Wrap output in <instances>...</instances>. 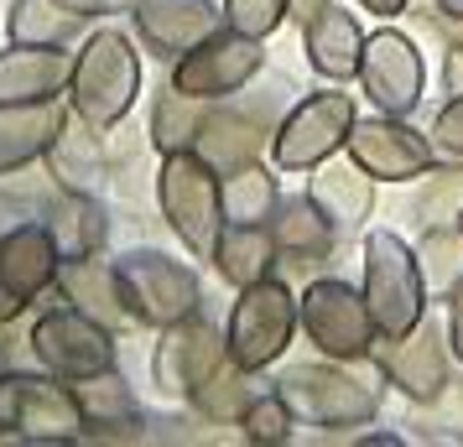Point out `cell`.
<instances>
[{
	"label": "cell",
	"mask_w": 463,
	"mask_h": 447,
	"mask_svg": "<svg viewBox=\"0 0 463 447\" xmlns=\"http://www.w3.org/2000/svg\"><path fill=\"white\" fill-rule=\"evenodd\" d=\"M156 209L167 229L183 239V250L198 260L213 256L224 235V172L213 167L203 151H172L156 167Z\"/></svg>",
	"instance_id": "obj_1"
},
{
	"label": "cell",
	"mask_w": 463,
	"mask_h": 447,
	"mask_svg": "<svg viewBox=\"0 0 463 447\" xmlns=\"http://www.w3.org/2000/svg\"><path fill=\"white\" fill-rule=\"evenodd\" d=\"M141 94V52L130 47V37L120 26H99L79 42L73 58V79H68V109H79L84 120H94L99 130L120 126Z\"/></svg>",
	"instance_id": "obj_2"
},
{
	"label": "cell",
	"mask_w": 463,
	"mask_h": 447,
	"mask_svg": "<svg viewBox=\"0 0 463 447\" xmlns=\"http://www.w3.org/2000/svg\"><path fill=\"white\" fill-rule=\"evenodd\" d=\"M276 390L281 401L292 405V416L302 426H323V432H338V426H364L380 411V385L375 375L364 380L359 369H349L344 359H313V364H287L276 375Z\"/></svg>",
	"instance_id": "obj_3"
},
{
	"label": "cell",
	"mask_w": 463,
	"mask_h": 447,
	"mask_svg": "<svg viewBox=\"0 0 463 447\" xmlns=\"http://www.w3.org/2000/svg\"><path fill=\"white\" fill-rule=\"evenodd\" d=\"M364 281L359 292L375 312V328L380 339H401L411 333L421 318H427V276H421V260H417V245H406L396 229H370L364 235Z\"/></svg>",
	"instance_id": "obj_4"
},
{
	"label": "cell",
	"mask_w": 463,
	"mask_h": 447,
	"mask_svg": "<svg viewBox=\"0 0 463 447\" xmlns=\"http://www.w3.org/2000/svg\"><path fill=\"white\" fill-rule=\"evenodd\" d=\"M302 328V297H297L287 281H255V286H240V297L230 307V322H224V343H230V359L240 369H271L281 364L287 343L297 339Z\"/></svg>",
	"instance_id": "obj_5"
},
{
	"label": "cell",
	"mask_w": 463,
	"mask_h": 447,
	"mask_svg": "<svg viewBox=\"0 0 463 447\" xmlns=\"http://www.w3.org/2000/svg\"><path fill=\"white\" fill-rule=\"evenodd\" d=\"M115 276H120V297L130 307V322L141 328H172V322L203 312V286L198 271L172 260L167 250H126L115 256Z\"/></svg>",
	"instance_id": "obj_6"
},
{
	"label": "cell",
	"mask_w": 463,
	"mask_h": 447,
	"mask_svg": "<svg viewBox=\"0 0 463 447\" xmlns=\"http://www.w3.org/2000/svg\"><path fill=\"white\" fill-rule=\"evenodd\" d=\"M0 437L22 442H79L89 437L84 411L73 401V385L58 375H22L0 369Z\"/></svg>",
	"instance_id": "obj_7"
},
{
	"label": "cell",
	"mask_w": 463,
	"mask_h": 447,
	"mask_svg": "<svg viewBox=\"0 0 463 447\" xmlns=\"http://www.w3.org/2000/svg\"><path fill=\"white\" fill-rule=\"evenodd\" d=\"M359 109H354V94L344 88H317L307 99H297L281 120H276V135H271V167L276 172H313L323 167L328 156L349 146V130H354Z\"/></svg>",
	"instance_id": "obj_8"
},
{
	"label": "cell",
	"mask_w": 463,
	"mask_h": 447,
	"mask_svg": "<svg viewBox=\"0 0 463 447\" xmlns=\"http://www.w3.org/2000/svg\"><path fill=\"white\" fill-rule=\"evenodd\" d=\"M302 333H307V343H313L317 354L344 359V364H364L385 343L364 292L338 276H317L302 292Z\"/></svg>",
	"instance_id": "obj_9"
},
{
	"label": "cell",
	"mask_w": 463,
	"mask_h": 447,
	"mask_svg": "<svg viewBox=\"0 0 463 447\" xmlns=\"http://www.w3.org/2000/svg\"><path fill=\"white\" fill-rule=\"evenodd\" d=\"M26 349L58 380H84V375L115 369V328L94 322L73 302H63V307H52V312H43V318L32 322Z\"/></svg>",
	"instance_id": "obj_10"
},
{
	"label": "cell",
	"mask_w": 463,
	"mask_h": 447,
	"mask_svg": "<svg viewBox=\"0 0 463 447\" xmlns=\"http://www.w3.org/2000/svg\"><path fill=\"white\" fill-rule=\"evenodd\" d=\"M266 68V47L250 32H234V26H219L209 42H198L193 52H183L172 63V84L193 94V99H230L250 84L255 73Z\"/></svg>",
	"instance_id": "obj_11"
},
{
	"label": "cell",
	"mask_w": 463,
	"mask_h": 447,
	"mask_svg": "<svg viewBox=\"0 0 463 447\" xmlns=\"http://www.w3.org/2000/svg\"><path fill=\"white\" fill-rule=\"evenodd\" d=\"M344 151H349L375 182H417V177H427L432 162H438L432 135H421V130L411 126V115H385V109L370 115V120H354Z\"/></svg>",
	"instance_id": "obj_12"
},
{
	"label": "cell",
	"mask_w": 463,
	"mask_h": 447,
	"mask_svg": "<svg viewBox=\"0 0 463 447\" xmlns=\"http://www.w3.org/2000/svg\"><path fill=\"white\" fill-rule=\"evenodd\" d=\"M380 375L396 385L406 401H417V405L442 401L448 385H453V343H448V328L438 318H421L411 333L385 339Z\"/></svg>",
	"instance_id": "obj_13"
},
{
	"label": "cell",
	"mask_w": 463,
	"mask_h": 447,
	"mask_svg": "<svg viewBox=\"0 0 463 447\" xmlns=\"http://www.w3.org/2000/svg\"><path fill=\"white\" fill-rule=\"evenodd\" d=\"M224 359H230L224 333H219L203 312H193V318L162 328V343H156V354H151V380H156V390H162L167 401H188Z\"/></svg>",
	"instance_id": "obj_14"
},
{
	"label": "cell",
	"mask_w": 463,
	"mask_h": 447,
	"mask_svg": "<svg viewBox=\"0 0 463 447\" xmlns=\"http://www.w3.org/2000/svg\"><path fill=\"white\" fill-rule=\"evenodd\" d=\"M63 256L47 224H16L0 235V322H16L32 302L58 286Z\"/></svg>",
	"instance_id": "obj_15"
},
{
	"label": "cell",
	"mask_w": 463,
	"mask_h": 447,
	"mask_svg": "<svg viewBox=\"0 0 463 447\" xmlns=\"http://www.w3.org/2000/svg\"><path fill=\"white\" fill-rule=\"evenodd\" d=\"M421 84H427V68H421L417 42L396 32V26H380L364 42V63H359V88L364 99L385 115H417L421 105Z\"/></svg>",
	"instance_id": "obj_16"
},
{
	"label": "cell",
	"mask_w": 463,
	"mask_h": 447,
	"mask_svg": "<svg viewBox=\"0 0 463 447\" xmlns=\"http://www.w3.org/2000/svg\"><path fill=\"white\" fill-rule=\"evenodd\" d=\"M271 135H276V120H271V105H255V109H240V105H224L213 99L209 115H203V130H198V146L219 172H234V167H250L271 151Z\"/></svg>",
	"instance_id": "obj_17"
},
{
	"label": "cell",
	"mask_w": 463,
	"mask_h": 447,
	"mask_svg": "<svg viewBox=\"0 0 463 447\" xmlns=\"http://www.w3.org/2000/svg\"><path fill=\"white\" fill-rule=\"evenodd\" d=\"M73 58L58 42H5L0 47V105H43L68 94Z\"/></svg>",
	"instance_id": "obj_18"
},
{
	"label": "cell",
	"mask_w": 463,
	"mask_h": 447,
	"mask_svg": "<svg viewBox=\"0 0 463 447\" xmlns=\"http://www.w3.org/2000/svg\"><path fill=\"white\" fill-rule=\"evenodd\" d=\"M130 16H136L141 42L156 58H183L198 42H209L219 26H230L224 5H213V0H141Z\"/></svg>",
	"instance_id": "obj_19"
},
{
	"label": "cell",
	"mask_w": 463,
	"mask_h": 447,
	"mask_svg": "<svg viewBox=\"0 0 463 447\" xmlns=\"http://www.w3.org/2000/svg\"><path fill=\"white\" fill-rule=\"evenodd\" d=\"M364 26L354 22V11H344L338 0H323L313 16L302 22V52L313 63L317 79L328 84H349L359 79V63H364Z\"/></svg>",
	"instance_id": "obj_20"
},
{
	"label": "cell",
	"mask_w": 463,
	"mask_h": 447,
	"mask_svg": "<svg viewBox=\"0 0 463 447\" xmlns=\"http://www.w3.org/2000/svg\"><path fill=\"white\" fill-rule=\"evenodd\" d=\"M307 198L323 209V219L338 229V239L359 235V229L370 224V213H375V177L344 151V156H328L323 167H313Z\"/></svg>",
	"instance_id": "obj_21"
},
{
	"label": "cell",
	"mask_w": 463,
	"mask_h": 447,
	"mask_svg": "<svg viewBox=\"0 0 463 447\" xmlns=\"http://www.w3.org/2000/svg\"><path fill=\"white\" fill-rule=\"evenodd\" d=\"M73 385V401L84 411L89 437L99 442H136L141 426H146V411L136 401V390L126 385L120 369H99V375H84V380H68Z\"/></svg>",
	"instance_id": "obj_22"
},
{
	"label": "cell",
	"mask_w": 463,
	"mask_h": 447,
	"mask_svg": "<svg viewBox=\"0 0 463 447\" xmlns=\"http://www.w3.org/2000/svg\"><path fill=\"white\" fill-rule=\"evenodd\" d=\"M47 177L58 182V192H94L105 182V141H99V126L84 120L79 109L63 115V130L52 135L47 146Z\"/></svg>",
	"instance_id": "obj_23"
},
{
	"label": "cell",
	"mask_w": 463,
	"mask_h": 447,
	"mask_svg": "<svg viewBox=\"0 0 463 447\" xmlns=\"http://www.w3.org/2000/svg\"><path fill=\"white\" fill-rule=\"evenodd\" d=\"M58 292H63V302H73L79 312H89L94 322H105L115 333L130 322V307H126V297H120V276H115V260H99V256L63 260Z\"/></svg>",
	"instance_id": "obj_24"
},
{
	"label": "cell",
	"mask_w": 463,
	"mask_h": 447,
	"mask_svg": "<svg viewBox=\"0 0 463 447\" xmlns=\"http://www.w3.org/2000/svg\"><path fill=\"white\" fill-rule=\"evenodd\" d=\"M68 109L58 99H43V105H0V177L32 167L37 156H47L52 135L63 130Z\"/></svg>",
	"instance_id": "obj_25"
},
{
	"label": "cell",
	"mask_w": 463,
	"mask_h": 447,
	"mask_svg": "<svg viewBox=\"0 0 463 447\" xmlns=\"http://www.w3.org/2000/svg\"><path fill=\"white\" fill-rule=\"evenodd\" d=\"M209 260L219 271V281H230L240 292V286H255V281H266L276 271L281 239H276L271 224H224V235H219Z\"/></svg>",
	"instance_id": "obj_26"
},
{
	"label": "cell",
	"mask_w": 463,
	"mask_h": 447,
	"mask_svg": "<svg viewBox=\"0 0 463 447\" xmlns=\"http://www.w3.org/2000/svg\"><path fill=\"white\" fill-rule=\"evenodd\" d=\"M47 235L58 245L63 260H79V256H99L105 250V235H109V213L94 192H63L52 209H47Z\"/></svg>",
	"instance_id": "obj_27"
},
{
	"label": "cell",
	"mask_w": 463,
	"mask_h": 447,
	"mask_svg": "<svg viewBox=\"0 0 463 447\" xmlns=\"http://www.w3.org/2000/svg\"><path fill=\"white\" fill-rule=\"evenodd\" d=\"M271 229H276V239H281V256L292 260V265H313V260H323L338 245V229L323 219V209H317L307 192L281 198Z\"/></svg>",
	"instance_id": "obj_28"
},
{
	"label": "cell",
	"mask_w": 463,
	"mask_h": 447,
	"mask_svg": "<svg viewBox=\"0 0 463 447\" xmlns=\"http://www.w3.org/2000/svg\"><path fill=\"white\" fill-rule=\"evenodd\" d=\"M213 99H193L177 84H167L156 99H151V146L172 156V151H193L198 146V130H203V115H209Z\"/></svg>",
	"instance_id": "obj_29"
},
{
	"label": "cell",
	"mask_w": 463,
	"mask_h": 447,
	"mask_svg": "<svg viewBox=\"0 0 463 447\" xmlns=\"http://www.w3.org/2000/svg\"><path fill=\"white\" fill-rule=\"evenodd\" d=\"M89 16H73L63 0H11L5 11V37L11 42H58L68 47Z\"/></svg>",
	"instance_id": "obj_30"
},
{
	"label": "cell",
	"mask_w": 463,
	"mask_h": 447,
	"mask_svg": "<svg viewBox=\"0 0 463 447\" xmlns=\"http://www.w3.org/2000/svg\"><path fill=\"white\" fill-rule=\"evenodd\" d=\"M281 209V188L260 162L224 172V219L230 224H271Z\"/></svg>",
	"instance_id": "obj_31"
},
{
	"label": "cell",
	"mask_w": 463,
	"mask_h": 447,
	"mask_svg": "<svg viewBox=\"0 0 463 447\" xmlns=\"http://www.w3.org/2000/svg\"><path fill=\"white\" fill-rule=\"evenodd\" d=\"M255 396H260V390H255V369H240L234 359H224L209 380L193 390L188 401H193V411H198L203 422H240Z\"/></svg>",
	"instance_id": "obj_32"
},
{
	"label": "cell",
	"mask_w": 463,
	"mask_h": 447,
	"mask_svg": "<svg viewBox=\"0 0 463 447\" xmlns=\"http://www.w3.org/2000/svg\"><path fill=\"white\" fill-rule=\"evenodd\" d=\"M417 260L427 292L448 302V292L463 281V224H427L417 239Z\"/></svg>",
	"instance_id": "obj_33"
},
{
	"label": "cell",
	"mask_w": 463,
	"mask_h": 447,
	"mask_svg": "<svg viewBox=\"0 0 463 447\" xmlns=\"http://www.w3.org/2000/svg\"><path fill=\"white\" fill-rule=\"evenodd\" d=\"M292 426H297V416H292V405L281 401V390H260L250 405H245V416H240V432H245V442H255V447H281V442H292Z\"/></svg>",
	"instance_id": "obj_34"
},
{
	"label": "cell",
	"mask_w": 463,
	"mask_h": 447,
	"mask_svg": "<svg viewBox=\"0 0 463 447\" xmlns=\"http://www.w3.org/2000/svg\"><path fill=\"white\" fill-rule=\"evenodd\" d=\"M292 16V0H224V22L234 32H250V37H271L281 32V22Z\"/></svg>",
	"instance_id": "obj_35"
},
{
	"label": "cell",
	"mask_w": 463,
	"mask_h": 447,
	"mask_svg": "<svg viewBox=\"0 0 463 447\" xmlns=\"http://www.w3.org/2000/svg\"><path fill=\"white\" fill-rule=\"evenodd\" d=\"M432 146H438V156H448V162H463V88L458 94H448V105L438 109V120H432Z\"/></svg>",
	"instance_id": "obj_36"
},
{
	"label": "cell",
	"mask_w": 463,
	"mask_h": 447,
	"mask_svg": "<svg viewBox=\"0 0 463 447\" xmlns=\"http://www.w3.org/2000/svg\"><path fill=\"white\" fill-rule=\"evenodd\" d=\"M448 343H453V359L463 364V281L448 292Z\"/></svg>",
	"instance_id": "obj_37"
},
{
	"label": "cell",
	"mask_w": 463,
	"mask_h": 447,
	"mask_svg": "<svg viewBox=\"0 0 463 447\" xmlns=\"http://www.w3.org/2000/svg\"><path fill=\"white\" fill-rule=\"evenodd\" d=\"M63 5L73 11V16H89V22H94V16H115V11H136L141 0H63Z\"/></svg>",
	"instance_id": "obj_38"
},
{
	"label": "cell",
	"mask_w": 463,
	"mask_h": 447,
	"mask_svg": "<svg viewBox=\"0 0 463 447\" xmlns=\"http://www.w3.org/2000/svg\"><path fill=\"white\" fill-rule=\"evenodd\" d=\"M463 88V47L448 42V94H458Z\"/></svg>",
	"instance_id": "obj_39"
},
{
	"label": "cell",
	"mask_w": 463,
	"mask_h": 447,
	"mask_svg": "<svg viewBox=\"0 0 463 447\" xmlns=\"http://www.w3.org/2000/svg\"><path fill=\"white\" fill-rule=\"evenodd\" d=\"M359 5H364L370 16H401V11H406L411 0H359Z\"/></svg>",
	"instance_id": "obj_40"
},
{
	"label": "cell",
	"mask_w": 463,
	"mask_h": 447,
	"mask_svg": "<svg viewBox=\"0 0 463 447\" xmlns=\"http://www.w3.org/2000/svg\"><path fill=\"white\" fill-rule=\"evenodd\" d=\"M359 442H364V447H370V442H375V447H401V437H391V432H364Z\"/></svg>",
	"instance_id": "obj_41"
},
{
	"label": "cell",
	"mask_w": 463,
	"mask_h": 447,
	"mask_svg": "<svg viewBox=\"0 0 463 447\" xmlns=\"http://www.w3.org/2000/svg\"><path fill=\"white\" fill-rule=\"evenodd\" d=\"M442 32H448V42L463 47V16H458V22H453V16H442Z\"/></svg>",
	"instance_id": "obj_42"
},
{
	"label": "cell",
	"mask_w": 463,
	"mask_h": 447,
	"mask_svg": "<svg viewBox=\"0 0 463 447\" xmlns=\"http://www.w3.org/2000/svg\"><path fill=\"white\" fill-rule=\"evenodd\" d=\"M432 5H438V16H453V22L463 16V0H432Z\"/></svg>",
	"instance_id": "obj_43"
},
{
	"label": "cell",
	"mask_w": 463,
	"mask_h": 447,
	"mask_svg": "<svg viewBox=\"0 0 463 447\" xmlns=\"http://www.w3.org/2000/svg\"><path fill=\"white\" fill-rule=\"evenodd\" d=\"M458 224H463V213H458Z\"/></svg>",
	"instance_id": "obj_44"
},
{
	"label": "cell",
	"mask_w": 463,
	"mask_h": 447,
	"mask_svg": "<svg viewBox=\"0 0 463 447\" xmlns=\"http://www.w3.org/2000/svg\"><path fill=\"white\" fill-rule=\"evenodd\" d=\"M458 442H463V437H458Z\"/></svg>",
	"instance_id": "obj_45"
}]
</instances>
